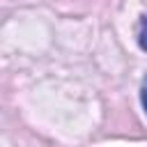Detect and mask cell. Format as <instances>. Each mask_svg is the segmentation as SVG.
<instances>
[{"label": "cell", "mask_w": 147, "mask_h": 147, "mask_svg": "<svg viewBox=\"0 0 147 147\" xmlns=\"http://www.w3.org/2000/svg\"><path fill=\"white\" fill-rule=\"evenodd\" d=\"M138 44L142 51H147V16H142L140 21V34H138Z\"/></svg>", "instance_id": "1"}, {"label": "cell", "mask_w": 147, "mask_h": 147, "mask_svg": "<svg viewBox=\"0 0 147 147\" xmlns=\"http://www.w3.org/2000/svg\"><path fill=\"white\" fill-rule=\"evenodd\" d=\"M140 101H142V108H145V113H147V78H145L142 90H140Z\"/></svg>", "instance_id": "2"}]
</instances>
